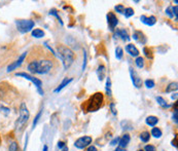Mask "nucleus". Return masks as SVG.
Masks as SVG:
<instances>
[{"label":"nucleus","mask_w":178,"mask_h":151,"mask_svg":"<svg viewBox=\"0 0 178 151\" xmlns=\"http://www.w3.org/2000/svg\"><path fill=\"white\" fill-rule=\"evenodd\" d=\"M45 47L47 50H45L43 46H37L30 53V59H29L27 69L31 73L48 74L59 66L55 51L47 45H45Z\"/></svg>","instance_id":"f257e3e1"},{"label":"nucleus","mask_w":178,"mask_h":151,"mask_svg":"<svg viewBox=\"0 0 178 151\" xmlns=\"http://www.w3.org/2000/svg\"><path fill=\"white\" fill-rule=\"evenodd\" d=\"M122 56H124V50H122V47H116V50H115V58L118 60H122Z\"/></svg>","instance_id":"cd10ccee"},{"label":"nucleus","mask_w":178,"mask_h":151,"mask_svg":"<svg viewBox=\"0 0 178 151\" xmlns=\"http://www.w3.org/2000/svg\"><path fill=\"white\" fill-rule=\"evenodd\" d=\"M157 101H158V104L162 106V107H168V106H169L167 104V101L165 100L164 98H162V97H157Z\"/></svg>","instance_id":"7c9ffc66"},{"label":"nucleus","mask_w":178,"mask_h":151,"mask_svg":"<svg viewBox=\"0 0 178 151\" xmlns=\"http://www.w3.org/2000/svg\"><path fill=\"white\" fill-rule=\"evenodd\" d=\"M83 65H82V71H85V69H86V67H87V51L86 50H83Z\"/></svg>","instance_id":"e433bc0d"},{"label":"nucleus","mask_w":178,"mask_h":151,"mask_svg":"<svg viewBox=\"0 0 178 151\" xmlns=\"http://www.w3.org/2000/svg\"><path fill=\"white\" fill-rule=\"evenodd\" d=\"M72 80H73L72 78H65V79H64L63 81H62V83H61V84L58 86L56 89H55L54 93H59V92H61L64 88H65V86H67L68 84H69V83L72 81Z\"/></svg>","instance_id":"6ab92c4d"},{"label":"nucleus","mask_w":178,"mask_h":151,"mask_svg":"<svg viewBox=\"0 0 178 151\" xmlns=\"http://www.w3.org/2000/svg\"><path fill=\"white\" fill-rule=\"evenodd\" d=\"M65 146L66 145H65V143H64L63 141H59V142H58V148H59V149H63Z\"/></svg>","instance_id":"ea45409f"},{"label":"nucleus","mask_w":178,"mask_h":151,"mask_svg":"<svg viewBox=\"0 0 178 151\" xmlns=\"http://www.w3.org/2000/svg\"><path fill=\"white\" fill-rule=\"evenodd\" d=\"M8 151H21L20 146H19L18 142H16V141H12V142L9 143V145H8Z\"/></svg>","instance_id":"5701e85b"},{"label":"nucleus","mask_w":178,"mask_h":151,"mask_svg":"<svg viewBox=\"0 0 178 151\" xmlns=\"http://www.w3.org/2000/svg\"><path fill=\"white\" fill-rule=\"evenodd\" d=\"M172 11H173V15H175L176 20H177V15H178V12H177V11H178V7H177V5H175V6H174V7H172Z\"/></svg>","instance_id":"a19ab883"},{"label":"nucleus","mask_w":178,"mask_h":151,"mask_svg":"<svg viewBox=\"0 0 178 151\" xmlns=\"http://www.w3.org/2000/svg\"><path fill=\"white\" fill-rule=\"evenodd\" d=\"M50 15H55V17H56L58 20H59V22H60V24L61 25H63V21H62V19L60 18V15L57 14V11L56 9H51V11H50Z\"/></svg>","instance_id":"473e14b6"},{"label":"nucleus","mask_w":178,"mask_h":151,"mask_svg":"<svg viewBox=\"0 0 178 151\" xmlns=\"http://www.w3.org/2000/svg\"><path fill=\"white\" fill-rule=\"evenodd\" d=\"M133 38L137 41V42L141 43V44H145L147 41L146 36H145L143 34V32H141V31H135L133 34Z\"/></svg>","instance_id":"f8f14e48"},{"label":"nucleus","mask_w":178,"mask_h":151,"mask_svg":"<svg viewBox=\"0 0 178 151\" xmlns=\"http://www.w3.org/2000/svg\"><path fill=\"white\" fill-rule=\"evenodd\" d=\"M27 54L28 53H23L20 57H19V59L18 60H16L15 62H12L11 65H8L7 67V72H11V71H14V70H16L18 68V67H20L22 65V63L24 62L25 59L27 58Z\"/></svg>","instance_id":"6e6552de"},{"label":"nucleus","mask_w":178,"mask_h":151,"mask_svg":"<svg viewBox=\"0 0 178 151\" xmlns=\"http://www.w3.org/2000/svg\"><path fill=\"white\" fill-rule=\"evenodd\" d=\"M135 64L138 68H140V69L143 68L144 67V59L142 57H137V59H136V61H135Z\"/></svg>","instance_id":"393cba45"},{"label":"nucleus","mask_w":178,"mask_h":151,"mask_svg":"<svg viewBox=\"0 0 178 151\" xmlns=\"http://www.w3.org/2000/svg\"><path fill=\"white\" fill-rule=\"evenodd\" d=\"M87 151H97V148H96L95 146H90Z\"/></svg>","instance_id":"a18cd8bd"},{"label":"nucleus","mask_w":178,"mask_h":151,"mask_svg":"<svg viewBox=\"0 0 178 151\" xmlns=\"http://www.w3.org/2000/svg\"><path fill=\"white\" fill-rule=\"evenodd\" d=\"M150 139V134H149V132H142V133L140 134V140L142 141V142H144V143H147L148 141H149Z\"/></svg>","instance_id":"aec40b11"},{"label":"nucleus","mask_w":178,"mask_h":151,"mask_svg":"<svg viewBox=\"0 0 178 151\" xmlns=\"http://www.w3.org/2000/svg\"><path fill=\"white\" fill-rule=\"evenodd\" d=\"M176 98H177V94H174V95L172 96V99L174 100V99H176Z\"/></svg>","instance_id":"09e8293b"},{"label":"nucleus","mask_w":178,"mask_h":151,"mask_svg":"<svg viewBox=\"0 0 178 151\" xmlns=\"http://www.w3.org/2000/svg\"><path fill=\"white\" fill-rule=\"evenodd\" d=\"M114 151H126V149H124V148H121V147H118Z\"/></svg>","instance_id":"49530a36"},{"label":"nucleus","mask_w":178,"mask_h":151,"mask_svg":"<svg viewBox=\"0 0 178 151\" xmlns=\"http://www.w3.org/2000/svg\"><path fill=\"white\" fill-rule=\"evenodd\" d=\"M126 50H127V53L130 54V56H132V57H138L139 56V50L132 43H129L128 45L126 46Z\"/></svg>","instance_id":"2eb2a0df"},{"label":"nucleus","mask_w":178,"mask_h":151,"mask_svg":"<svg viewBox=\"0 0 178 151\" xmlns=\"http://www.w3.org/2000/svg\"><path fill=\"white\" fill-rule=\"evenodd\" d=\"M110 109H111L112 114H113V115H116L118 111H116V109L114 108V103H111V104H110Z\"/></svg>","instance_id":"58836bf2"},{"label":"nucleus","mask_w":178,"mask_h":151,"mask_svg":"<svg viewBox=\"0 0 178 151\" xmlns=\"http://www.w3.org/2000/svg\"><path fill=\"white\" fill-rule=\"evenodd\" d=\"M106 93L109 97H111V79L109 77L106 80Z\"/></svg>","instance_id":"bb28decb"},{"label":"nucleus","mask_w":178,"mask_h":151,"mask_svg":"<svg viewBox=\"0 0 178 151\" xmlns=\"http://www.w3.org/2000/svg\"><path fill=\"white\" fill-rule=\"evenodd\" d=\"M103 104H104V95L100 92H97L91 96L88 100L83 102L80 107H82V111L89 113V112L98 111L103 106Z\"/></svg>","instance_id":"f03ea898"},{"label":"nucleus","mask_w":178,"mask_h":151,"mask_svg":"<svg viewBox=\"0 0 178 151\" xmlns=\"http://www.w3.org/2000/svg\"><path fill=\"white\" fill-rule=\"evenodd\" d=\"M107 23H108L109 28H110L111 31L114 30L116 25L118 24V18H116V15L111 11L108 12V15H107Z\"/></svg>","instance_id":"9b49d317"},{"label":"nucleus","mask_w":178,"mask_h":151,"mask_svg":"<svg viewBox=\"0 0 178 151\" xmlns=\"http://www.w3.org/2000/svg\"><path fill=\"white\" fill-rule=\"evenodd\" d=\"M92 137H90V136H83L82 138H78L76 141H75V143H74V146L76 147V148H78V149H83V148H86V147H88L91 143H92Z\"/></svg>","instance_id":"0eeeda50"},{"label":"nucleus","mask_w":178,"mask_h":151,"mask_svg":"<svg viewBox=\"0 0 178 151\" xmlns=\"http://www.w3.org/2000/svg\"><path fill=\"white\" fill-rule=\"evenodd\" d=\"M97 75H98V79L102 81L106 76V68L104 65H100L97 69Z\"/></svg>","instance_id":"f3484780"},{"label":"nucleus","mask_w":178,"mask_h":151,"mask_svg":"<svg viewBox=\"0 0 178 151\" xmlns=\"http://www.w3.org/2000/svg\"><path fill=\"white\" fill-rule=\"evenodd\" d=\"M32 36L35 38H41L44 36V32L41 29H34L32 30Z\"/></svg>","instance_id":"4be33fe9"},{"label":"nucleus","mask_w":178,"mask_h":151,"mask_svg":"<svg viewBox=\"0 0 178 151\" xmlns=\"http://www.w3.org/2000/svg\"><path fill=\"white\" fill-rule=\"evenodd\" d=\"M138 151H144V150H138Z\"/></svg>","instance_id":"3c124183"},{"label":"nucleus","mask_w":178,"mask_h":151,"mask_svg":"<svg viewBox=\"0 0 178 151\" xmlns=\"http://www.w3.org/2000/svg\"><path fill=\"white\" fill-rule=\"evenodd\" d=\"M62 151H68V147H67V146H65V147H64V148L62 149Z\"/></svg>","instance_id":"8fccbe9b"},{"label":"nucleus","mask_w":178,"mask_h":151,"mask_svg":"<svg viewBox=\"0 0 178 151\" xmlns=\"http://www.w3.org/2000/svg\"><path fill=\"white\" fill-rule=\"evenodd\" d=\"M171 8H172V7H168V8L166 9V14L169 15L170 18H173V14L171 12Z\"/></svg>","instance_id":"79ce46f5"},{"label":"nucleus","mask_w":178,"mask_h":151,"mask_svg":"<svg viewBox=\"0 0 178 151\" xmlns=\"http://www.w3.org/2000/svg\"><path fill=\"white\" fill-rule=\"evenodd\" d=\"M130 135L129 134H125L124 136L122 138H119V141H118V147H121V148H126V147L128 146V144L130 143Z\"/></svg>","instance_id":"4468645a"},{"label":"nucleus","mask_w":178,"mask_h":151,"mask_svg":"<svg viewBox=\"0 0 178 151\" xmlns=\"http://www.w3.org/2000/svg\"><path fill=\"white\" fill-rule=\"evenodd\" d=\"M115 36H118L121 37L124 41H129L131 39V37L129 36L128 32L125 30V29H118V30H116L115 32Z\"/></svg>","instance_id":"dca6fc26"},{"label":"nucleus","mask_w":178,"mask_h":151,"mask_svg":"<svg viewBox=\"0 0 178 151\" xmlns=\"http://www.w3.org/2000/svg\"><path fill=\"white\" fill-rule=\"evenodd\" d=\"M140 20L143 24L147 25V26H154L157 23V18L154 15H150V17H146V15H141Z\"/></svg>","instance_id":"ddd939ff"},{"label":"nucleus","mask_w":178,"mask_h":151,"mask_svg":"<svg viewBox=\"0 0 178 151\" xmlns=\"http://www.w3.org/2000/svg\"><path fill=\"white\" fill-rule=\"evenodd\" d=\"M145 123H146L147 126L149 127H156V124L158 123V118L157 116H154V115H150V116H148L146 119H145Z\"/></svg>","instance_id":"a211bd4d"},{"label":"nucleus","mask_w":178,"mask_h":151,"mask_svg":"<svg viewBox=\"0 0 178 151\" xmlns=\"http://www.w3.org/2000/svg\"><path fill=\"white\" fill-rule=\"evenodd\" d=\"M16 25H17V29L21 33H27L33 29L35 24L32 20H17Z\"/></svg>","instance_id":"39448f33"},{"label":"nucleus","mask_w":178,"mask_h":151,"mask_svg":"<svg viewBox=\"0 0 178 151\" xmlns=\"http://www.w3.org/2000/svg\"><path fill=\"white\" fill-rule=\"evenodd\" d=\"M172 145L175 147V148H177V136H175V139L172 141Z\"/></svg>","instance_id":"c03bdc74"},{"label":"nucleus","mask_w":178,"mask_h":151,"mask_svg":"<svg viewBox=\"0 0 178 151\" xmlns=\"http://www.w3.org/2000/svg\"><path fill=\"white\" fill-rule=\"evenodd\" d=\"M124 14H125L126 18H131L132 15H134V9L132 7H127V8H125Z\"/></svg>","instance_id":"c756f323"},{"label":"nucleus","mask_w":178,"mask_h":151,"mask_svg":"<svg viewBox=\"0 0 178 151\" xmlns=\"http://www.w3.org/2000/svg\"><path fill=\"white\" fill-rule=\"evenodd\" d=\"M130 75H131V79H132V82L136 88H140L142 86V78L137 72L135 71L133 68H130Z\"/></svg>","instance_id":"1a4fd4ad"},{"label":"nucleus","mask_w":178,"mask_h":151,"mask_svg":"<svg viewBox=\"0 0 178 151\" xmlns=\"http://www.w3.org/2000/svg\"><path fill=\"white\" fill-rule=\"evenodd\" d=\"M151 136H154V138H161L163 133H162V131L160 130L158 127H154L153 130H151Z\"/></svg>","instance_id":"b1692460"},{"label":"nucleus","mask_w":178,"mask_h":151,"mask_svg":"<svg viewBox=\"0 0 178 151\" xmlns=\"http://www.w3.org/2000/svg\"><path fill=\"white\" fill-rule=\"evenodd\" d=\"M43 151H48V148H47V145H44V146H43Z\"/></svg>","instance_id":"de8ad7c7"},{"label":"nucleus","mask_w":178,"mask_h":151,"mask_svg":"<svg viewBox=\"0 0 178 151\" xmlns=\"http://www.w3.org/2000/svg\"><path fill=\"white\" fill-rule=\"evenodd\" d=\"M11 85L7 84L6 82L0 83V100H4L6 95H11Z\"/></svg>","instance_id":"9d476101"},{"label":"nucleus","mask_w":178,"mask_h":151,"mask_svg":"<svg viewBox=\"0 0 178 151\" xmlns=\"http://www.w3.org/2000/svg\"><path fill=\"white\" fill-rule=\"evenodd\" d=\"M144 83H145V85H146V88H153L156 86V83H154L153 79H146Z\"/></svg>","instance_id":"2f4dec72"},{"label":"nucleus","mask_w":178,"mask_h":151,"mask_svg":"<svg viewBox=\"0 0 178 151\" xmlns=\"http://www.w3.org/2000/svg\"><path fill=\"white\" fill-rule=\"evenodd\" d=\"M173 121L175 123H178V120H177V110H174V114H173Z\"/></svg>","instance_id":"37998d69"},{"label":"nucleus","mask_w":178,"mask_h":151,"mask_svg":"<svg viewBox=\"0 0 178 151\" xmlns=\"http://www.w3.org/2000/svg\"><path fill=\"white\" fill-rule=\"evenodd\" d=\"M41 114H42V110H40L39 112H38V114L36 115V117L34 118V121H33V128L36 127V124H37V123L39 121V118H40V116H41Z\"/></svg>","instance_id":"f704fd0d"},{"label":"nucleus","mask_w":178,"mask_h":151,"mask_svg":"<svg viewBox=\"0 0 178 151\" xmlns=\"http://www.w3.org/2000/svg\"><path fill=\"white\" fill-rule=\"evenodd\" d=\"M144 151H157L156 150V147H154V145H146L145 146V148H144Z\"/></svg>","instance_id":"c9c22d12"},{"label":"nucleus","mask_w":178,"mask_h":151,"mask_svg":"<svg viewBox=\"0 0 178 151\" xmlns=\"http://www.w3.org/2000/svg\"><path fill=\"white\" fill-rule=\"evenodd\" d=\"M16 76H21V77H24L25 79L30 80V81L33 82L34 84H35V86L37 88L38 93H39L41 96H43V91H42V88H41V86H42V81H41L39 78H36L35 76L30 75V74H28V73H25V72L17 73V74H16Z\"/></svg>","instance_id":"423d86ee"},{"label":"nucleus","mask_w":178,"mask_h":151,"mask_svg":"<svg viewBox=\"0 0 178 151\" xmlns=\"http://www.w3.org/2000/svg\"><path fill=\"white\" fill-rule=\"evenodd\" d=\"M118 141H119V138L118 137H116V138H114V139H113L111 142H110V145L111 146H115L116 144L118 143Z\"/></svg>","instance_id":"4c0bfd02"},{"label":"nucleus","mask_w":178,"mask_h":151,"mask_svg":"<svg viewBox=\"0 0 178 151\" xmlns=\"http://www.w3.org/2000/svg\"><path fill=\"white\" fill-rule=\"evenodd\" d=\"M57 50L63 62L64 68H65V70H67L73 64L74 60H75V54L73 53V50L70 47L64 45V44H59L57 46Z\"/></svg>","instance_id":"7ed1b4c3"},{"label":"nucleus","mask_w":178,"mask_h":151,"mask_svg":"<svg viewBox=\"0 0 178 151\" xmlns=\"http://www.w3.org/2000/svg\"><path fill=\"white\" fill-rule=\"evenodd\" d=\"M177 89H178V83L176 81H174V82H171L170 84L167 86V88H166V92L167 93H172L174 91L176 92Z\"/></svg>","instance_id":"412c9836"},{"label":"nucleus","mask_w":178,"mask_h":151,"mask_svg":"<svg viewBox=\"0 0 178 151\" xmlns=\"http://www.w3.org/2000/svg\"><path fill=\"white\" fill-rule=\"evenodd\" d=\"M143 53L145 54V57L147 58V59H150V60H153V58H154V54H153V51H151V50H149L148 47L145 46L144 49H143Z\"/></svg>","instance_id":"c85d7f7f"},{"label":"nucleus","mask_w":178,"mask_h":151,"mask_svg":"<svg viewBox=\"0 0 178 151\" xmlns=\"http://www.w3.org/2000/svg\"><path fill=\"white\" fill-rule=\"evenodd\" d=\"M114 9H115L116 12H118V14H124V11H125V6L122 5V4H118V5L115 6Z\"/></svg>","instance_id":"72a5a7b5"},{"label":"nucleus","mask_w":178,"mask_h":151,"mask_svg":"<svg viewBox=\"0 0 178 151\" xmlns=\"http://www.w3.org/2000/svg\"><path fill=\"white\" fill-rule=\"evenodd\" d=\"M29 117H30V112H29L26 104L23 102L20 105V115H19V118L16 121V131L19 134H21L24 131L26 124L29 120Z\"/></svg>","instance_id":"20e7f679"},{"label":"nucleus","mask_w":178,"mask_h":151,"mask_svg":"<svg viewBox=\"0 0 178 151\" xmlns=\"http://www.w3.org/2000/svg\"><path fill=\"white\" fill-rule=\"evenodd\" d=\"M0 113H2L4 115H8L9 113H11V109L0 103Z\"/></svg>","instance_id":"a878e982"}]
</instances>
